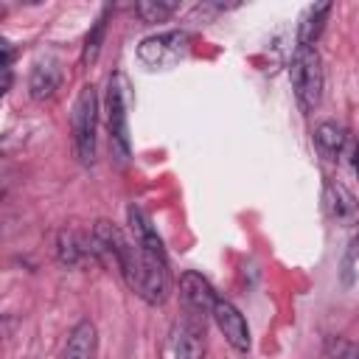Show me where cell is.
Masks as SVG:
<instances>
[{
	"mask_svg": "<svg viewBox=\"0 0 359 359\" xmlns=\"http://www.w3.org/2000/svg\"><path fill=\"white\" fill-rule=\"evenodd\" d=\"M174 11H177V3L174 0H140L135 6V14L143 22H165Z\"/></svg>",
	"mask_w": 359,
	"mask_h": 359,
	"instance_id": "2e32d148",
	"label": "cell"
},
{
	"mask_svg": "<svg viewBox=\"0 0 359 359\" xmlns=\"http://www.w3.org/2000/svg\"><path fill=\"white\" fill-rule=\"evenodd\" d=\"M126 219L132 227V238L140 250V286L137 294L151 303L160 306L168 297V258L163 250V241L157 236V230L151 227L149 216L143 213V208L129 205L126 208Z\"/></svg>",
	"mask_w": 359,
	"mask_h": 359,
	"instance_id": "6da1fadb",
	"label": "cell"
},
{
	"mask_svg": "<svg viewBox=\"0 0 359 359\" xmlns=\"http://www.w3.org/2000/svg\"><path fill=\"white\" fill-rule=\"evenodd\" d=\"M59 81H62V70L56 62H36L34 70H31V79H28V90H31V98L34 101H45L50 98L56 90H59Z\"/></svg>",
	"mask_w": 359,
	"mask_h": 359,
	"instance_id": "8fae6325",
	"label": "cell"
},
{
	"mask_svg": "<svg viewBox=\"0 0 359 359\" xmlns=\"http://www.w3.org/2000/svg\"><path fill=\"white\" fill-rule=\"evenodd\" d=\"M191 50V36L185 31H163L151 34L137 45V59L149 67H168L185 59Z\"/></svg>",
	"mask_w": 359,
	"mask_h": 359,
	"instance_id": "5b68a950",
	"label": "cell"
},
{
	"mask_svg": "<svg viewBox=\"0 0 359 359\" xmlns=\"http://www.w3.org/2000/svg\"><path fill=\"white\" fill-rule=\"evenodd\" d=\"M180 294H182L188 311H194V314H199V317L210 314V311H213V303H216V297H219V294L213 292V286H210L199 272H191V269L180 275Z\"/></svg>",
	"mask_w": 359,
	"mask_h": 359,
	"instance_id": "ba28073f",
	"label": "cell"
},
{
	"mask_svg": "<svg viewBox=\"0 0 359 359\" xmlns=\"http://www.w3.org/2000/svg\"><path fill=\"white\" fill-rule=\"evenodd\" d=\"M328 359H359V345L345 337H325Z\"/></svg>",
	"mask_w": 359,
	"mask_h": 359,
	"instance_id": "e0dca14e",
	"label": "cell"
},
{
	"mask_svg": "<svg viewBox=\"0 0 359 359\" xmlns=\"http://www.w3.org/2000/svg\"><path fill=\"white\" fill-rule=\"evenodd\" d=\"M351 163H353V171L359 177V143H351Z\"/></svg>",
	"mask_w": 359,
	"mask_h": 359,
	"instance_id": "ac0fdd59",
	"label": "cell"
},
{
	"mask_svg": "<svg viewBox=\"0 0 359 359\" xmlns=\"http://www.w3.org/2000/svg\"><path fill=\"white\" fill-rule=\"evenodd\" d=\"M289 79H292V90H294L300 109L311 112L323 98V59H320L317 48H309V45L294 48L292 65H289Z\"/></svg>",
	"mask_w": 359,
	"mask_h": 359,
	"instance_id": "7a4b0ae2",
	"label": "cell"
},
{
	"mask_svg": "<svg viewBox=\"0 0 359 359\" xmlns=\"http://www.w3.org/2000/svg\"><path fill=\"white\" fill-rule=\"evenodd\" d=\"M84 252H90L87 250V241L76 230H62L59 233V238H56V255H59V261L65 266H76Z\"/></svg>",
	"mask_w": 359,
	"mask_h": 359,
	"instance_id": "5bb4252c",
	"label": "cell"
},
{
	"mask_svg": "<svg viewBox=\"0 0 359 359\" xmlns=\"http://www.w3.org/2000/svg\"><path fill=\"white\" fill-rule=\"evenodd\" d=\"M107 17H109V8L101 11V17L95 20V25L90 28L87 39H84V50H81V62L84 65H93L101 53V45H104V34H107Z\"/></svg>",
	"mask_w": 359,
	"mask_h": 359,
	"instance_id": "9a60e30c",
	"label": "cell"
},
{
	"mask_svg": "<svg viewBox=\"0 0 359 359\" xmlns=\"http://www.w3.org/2000/svg\"><path fill=\"white\" fill-rule=\"evenodd\" d=\"M331 14V3H314L303 11L300 22H297V45H309L314 48V42L320 39L323 28H325V20Z\"/></svg>",
	"mask_w": 359,
	"mask_h": 359,
	"instance_id": "7c38bea8",
	"label": "cell"
},
{
	"mask_svg": "<svg viewBox=\"0 0 359 359\" xmlns=\"http://www.w3.org/2000/svg\"><path fill=\"white\" fill-rule=\"evenodd\" d=\"M213 320L219 325V331L224 334V339L238 351V353H247L250 351V325L244 320V314L224 297H216L213 303Z\"/></svg>",
	"mask_w": 359,
	"mask_h": 359,
	"instance_id": "52a82bcc",
	"label": "cell"
},
{
	"mask_svg": "<svg viewBox=\"0 0 359 359\" xmlns=\"http://www.w3.org/2000/svg\"><path fill=\"white\" fill-rule=\"evenodd\" d=\"M171 359H202L205 356V317L188 311L174 328L168 339Z\"/></svg>",
	"mask_w": 359,
	"mask_h": 359,
	"instance_id": "8992f818",
	"label": "cell"
},
{
	"mask_svg": "<svg viewBox=\"0 0 359 359\" xmlns=\"http://www.w3.org/2000/svg\"><path fill=\"white\" fill-rule=\"evenodd\" d=\"M314 143H317V149H320V154L325 160H339L345 154V149H351L348 132L334 121H323L314 129Z\"/></svg>",
	"mask_w": 359,
	"mask_h": 359,
	"instance_id": "30bf717a",
	"label": "cell"
},
{
	"mask_svg": "<svg viewBox=\"0 0 359 359\" xmlns=\"http://www.w3.org/2000/svg\"><path fill=\"white\" fill-rule=\"evenodd\" d=\"M70 129H73V149L81 165H93L95 163V140H98V93L93 84H84L76 107H73V118H70Z\"/></svg>",
	"mask_w": 359,
	"mask_h": 359,
	"instance_id": "3957f363",
	"label": "cell"
},
{
	"mask_svg": "<svg viewBox=\"0 0 359 359\" xmlns=\"http://www.w3.org/2000/svg\"><path fill=\"white\" fill-rule=\"evenodd\" d=\"M325 208H328L331 219H337V222H342V224L359 216V208H356L351 191H348L345 185L334 182V180L325 182Z\"/></svg>",
	"mask_w": 359,
	"mask_h": 359,
	"instance_id": "4fadbf2b",
	"label": "cell"
},
{
	"mask_svg": "<svg viewBox=\"0 0 359 359\" xmlns=\"http://www.w3.org/2000/svg\"><path fill=\"white\" fill-rule=\"evenodd\" d=\"M95 348H98V331L90 320H81L70 331L62 359H95Z\"/></svg>",
	"mask_w": 359,
	"mask_h": 359,
	"instance_id": "9c48e42d",
	"label": "cell"
},
{
	"mask_svg": "<svg viewBox=\"0 0 359 359\" xmlns=\"http://www.w3.org/2000/svg\"><path fill=\"white\" fill-rule=\"evenodd\" d=\"M107 129H109V149L118 163H126L132 154L129 143V123H126V95H123V76H112L107 87Z\"/></svg>",
	"mask_w": 359,
	"mask_h": 359,
	"instance_id": "277c9868",
	"label": "cell"
}]
</instances>
